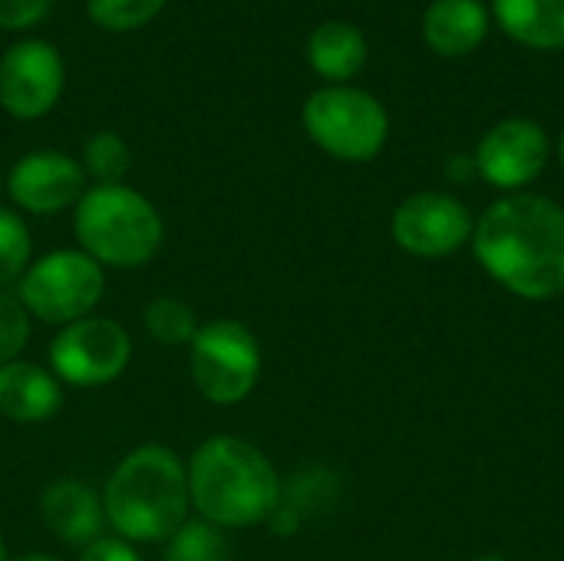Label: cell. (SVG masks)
<instances>
[{
    "mask_svg": "<svg viewBox=\"0 0 564 561\" xmlns=\"http://www.w3.org/2000/svg\"><path fill=\"white\" fill-rule=\"evenodd\" d=\"M188 496L198 519L218 529H245L278 513L281 479L254 443L212 436L192 453Z\"/></svg>",
    "mask_w": 564,
    "mask_h": 561,
    "instance_id": "cell-2",
    "label": "cell"
},
{
    "mask_svg": "<svg viewBox=\"0 0 564 561\" xmlns=\"http://www.w3.org/2000/svg\"><path fill=\"white\" fill-rule=\"evenodd\" d=\"M469 208L446 192H416L393 212V241L416 258H446L473 241Z\"/></svg>",
    "mask_w": 564,
    "mask_h": 561,
    "instance_id": "cell-9",
    "label": "cell"
},
{
    "mask_svg": "<svg viewBox=\"0 0 564 561\" xmlns=\"http://www.w3.org/2000/svg\"><path fill=\"white\" fill-rule=\"evenodd\" d=\"M307 136L340 162H370L390 136L383 103L354 86H324L304 103Z\"/></svg>",
    "mask_w": 564,
    "mask_h": 561,
    "instance_id": "cell-5",
    "label": "cell"
},
{
    "mask_svg": "<svg viewBox=\"0 0 564 561\" xmlns=\"http://www.w3.org/2000/svg\"><path fill=\"white\" fill-rule=\"evenodd\" d=\"M17 561H59V559H53L50 552H30V555H20Z\"/></svg>",
    "mask_w": 564,
    "mask_h": 561,
    "instance_id": "cell-27",
    "label": "cell"
},
{
    "mask_svg": "<svg viewBox=\"0 0 564 561\" xmlns=\"http://www.w3.org/2000/svg\"><path fill=\"white\" fill-rule=\"evenodd\" d=\"M473 255L482 271L522 301L564 294V208L532 192L492 202L473 228Z\"/></svg>",
    "mask_w": 564,
    "mask_h": 561,
    "instance_id": "cell-1",
    "label": "cell"
},
{
    "mask_svg": "<svg viewBox=\"0 0 564 561\" xmlns=\"http://www.w3.org/2000/svg\"><path fill=\"white\" fill-rule=\"evenodd\" d=\"M228 555L225 529L205 519H188L165 546V561H228Z\"/></svg>",
    "mask_w": 564,
    "mask_h": 561,
    "instance_id": "cell-19",
    "label": "cell"
},
{
    "mask_svg": "<svg viewBox=\"0 0 564 561\" xmlns=\"http://www.w3.org/2000/svg\"><path fill=\"white\" fill-rule=\"evenodd\" d=\"M73 231L102 268H139L162 248V215L129 185H96L76 202Z\"/></svg>",
    "mask_w": 564,
    "mask_h": 561,
    "instance_id": "cell-4",
    "label": "cell"
},
{
    "mask_svg": "<svg viewBox=\"0 0 564 561\" xmlns=\"http://www.w3.org/2000/svg\"><path fill=\"white\" fill-rule=\"evenodd\" d=\"M129 162V145L116 132H96L83 145V172H89L99 185H122Z\"/></svg>",
    "mask_w": 564,
    "mask_h": 561,
    "instance_id": "cell-20",
    "label": "cell"
},
{
    "mask_svg": "<svg viewBox=\"0 0 564 561\" xmlns=\"http://www.w3.org/2000/svg\"><path fill=\"white\" fill-rule=\"evenodd\" d=\"M40 513L46 529L66 546H93L102 539V499L79 479H56L43 489Z\"/></svg>",
    "mask_w": 564,
    "mask_h": 561,
    "instance_id": "cell-13",
    "label": "cell"
},
{
    "mask_svg": "<svg viewBox=\"0 0 564 561\" xmlns=\"http://www.w3.org/2000/svg\"><path fill=\"white\" fill-rule=\"evenodd\" d=\"M30 231L20 222V215L0 208V288L23 278V271L30 268Z\"/></svg>",
    "mask_w": 564,
    "mask_h": 561,
    "instance_id": "cell-22",
    "label": "cell"
},
{
    "mask_svg": "<svg viewBox=\"0 0 564 561\" xmlns=\"http://www.w3.org/2000/svg\"><path fill=\"white\" fill-rule=\"evenodd\" d=\"M132 360V341L122 324L109 317H83L59 327L50 344L53 377L73 387L112 384Z\"/></svg>",
    "mask_w": 564,
    "mask_h": 561,
    "instance_id": "cell-8",
    "label": "cell"
},
{
    "mask_svg": "<svg viewBox=\"0 0 564 561\" xmlns=\"http://www.w3.org/2000/svg\"><path fill=\"white\" fill-rule=\"evenodd\" d=\"M79 561H142L139 552L132 549V542L119 539V536H102L96 539L93 546L83 549V559Z\"/></svg>",
    "mask_w": 564,
    "mask_h": 561,
    "instance_id": "cell-25",
    "label": "cell"
},
{
    "mask_svg": "<svg viewBox=\"0 0 564 561\" xmlns=\"http://www.w3.org/2000/svg\"><path fill=\"white\" fill-rule=\"evenodd\" d=\"M0 561H7V546H3V539H0Z\"/></svg>",
    "mask_w": 564,
    "mask_h": 561,
    "instance_id": "cell-30",
    "label": "cell"
},
{
    "mask_svg": "<svg viewBox=\"0 0 564 561\" xmlns=\"http://www.w3.org/2000/svg\"><path fill=\"white\" fill-rule=\"evenodd\" d=\"M63 403L59 380L26 360H10L0 367V413L13 423H43Z\"/></svg>",
    "mask_w": 564,
    "mask_h": 561,
    "instance_id": "cell-14",
    "label": "cell"
},
{
    "mask_svg": "<svg viewBox=\"0 0 564 561\" xmlns=\"http://www.w3.org/2000/svg\"><path fill=\"white\" fill-rule=\"evenodd\" d=\"M0 188H3V175H0Z\"/></svg>",
    "mask_w": 564,
    "mask_h": 561,
    "instance_id": "cell-31",
    "label": "cell"
},
{
    "mask_svg": "<svg viewBox=\"0 0 564 561\" xmlns=\"http://www.w3.org/2000/svg\"><path fill=\"white\" fill-rule=\"evenodd\" d=\"M192 380L198 393L215 407L241 403L261 377V344L241 321L218 317L202 324L188 344Z\"/></svg>",
    "mask_w": 564,
    "mask_h": 561,
    "instance_id": "cell-7",
    "label": "cell"
},
{
    "mask_svg": "<svg viewBox=\"0 0 564 561\" xmlns=\"http://www.w3.org/2000/svg\"><path fill=\"white\" fill-rule=\"evenodd\" d=\"M106 291L102 265H96L86 251H53L33 261L17 288V301L30 317L66 327L73 321L89 317Z\"/></svg>",
    "mask_w": 564,
    "mask_h": 561,
    "instance_id": "cell-6",
    "label": "cell"
},
{
    "mask_svg": "<svg viewBox=\"0 0 564 561\" xmlns=\"http://www.w3.org/2000/svg\"><path fill=\"white\" fill-rule=\"evenodd\" d=\"M499 26L529 50H562L564 0H492Z\"/></svg>",
    "mask_w": 564,
    "mask_h": 561,
    "instance_id": "cell-16",
    "label": "cell"
},
{
    "mask_svg": "<svg viewBox=\"0 0 564 561\" xmlns=\"http://www.w3.org/2000/svg\"><path fill=\"white\" fill-rule=\"evenodd\" d=\"M63 93V56L46 40H20L0 56V106L17 119L46 116Z\"/></svg>",
    "mask_w": 564,
    "mask_h": 561,
    "instance_id": "cell-11",
    "label": "cell"
},
{
    "mask_svg": "<svg viewBox=\"0 0 564 561\" xmlns=\"http://www.w3.org/2000/svg\"><path fill=\"white\" fill-rule=\"evenodd\" d=\"M162 7L165 0H86L93 23L102 30H116V33L149 23L152 17H159Z\"/></svg>",
    "mask_w": 564,
    "mask_h": 561,
    "instance_id": "cell-21",
    "label": "cell"
},
{
    "mask_svg": "<svg viewBox=\"0 0 564 561\" xmlns=\"http://www.w3.org/2000/svg\"><path fill=\"white\" fill-rule=\"evenodd\" d=\"M7 192L20 208L33 215H53L83 198L86 172L63 152H30L10 169Z\"/></svg>",
    "mask_w": 564,
    "mask_h": 561,
    "instance_id": "cell-12",
    "label": "cell"
},
{
    "mask_svg": "<svg viewBox=\"0 0 564 561\" xmlns=\"http://www.w3.org/2000/svg\"><path fill=\"white\" fill-rule=\"evenodd\" d=\"M558 162H562V169H564V129H562V136H558Z\"/></svg>",
    "mask_w": 564,
    "mask_h": 561,
    "instance_id": "cell-28",
    "label": "cell"
},
{
    "mask_svg": "<svg viewBox=\"0 0 564 561\" xmlns=\"http://www.w3.org/2000/svg\"><path fill=\"white\" fill-rule=\"evenodd\" d=\"M552 145L539 122L502 119L476 145V172L502 192H519L532 185L549 165Z\"/></svg>",
    "mask_w": 564,
    "mask_h": 561,
    "instance_id": "cell-10",
    "label": "cell"
},
{
    "mask_svg": "<svg viewBox=\"0 0 564 561\" xmlns=\"http://www.w3.org/2000/svg\"><path fill=\"white\" fill-rule=\"evenodd\" d=\"M30 341V314L26 308L10 298V294H0V367L17 360V354L26 347Z\"/></svg>",
    "mask_w": 564,
    "mask_h": 561,
    "instance_id": "cell-23",
    "label": "cell"
},
{
    "mask_svg": "<svg viewBox=\"0 0 564 561\" xmlns=\"http://www.w3.org/2000/svg\"><path fill=\"white\" fill-rule=\"evenodd\" d=\"M145 331L152 341L165 344V347H182V344H192L195 334H198V321H195V311L178 301V298H155L145 304Z\"/></svg>",
    "mask_w": 564,
    "mask_h": 561,
    "instance_id": "cell-18",
    "label": "cell"
},
{
    "mask_svg": "<svg viewBox=\"0 0 564 561\" xmlns=\"http://www.w3.org/2000/svg\"><path fill=\"white\" fill-rule=\"evenodd\" d=\"M446 175H449L453 182H469L473 175H479V172H476V159H466V155H456V159H449V165H446Z\"/></svg>",
    "mask_w": 564,
    "mask_h": 561,
    "instance_id": "cell-26",
    "label": "cell"
},
{
    "mask_svg": "<svg viewBox=\"0 0 564 561\" xmlns=\"http://www.w3.org/2000/svg\"><path fill=\"white\" fill-rule=\"evenodd\" d=\"M473 561H506V559H499V555H482V559H473Z\"/></svg>",
    "mask_w": 564,
    "mask_h": 561,
    "instance_id": "cell-29",
    "label": "cell"
},
{
    "mask_svg": "<svg viewBox=\"0 0 564 561\" xmlns=\"http://www.w3.org/2000/svg\"><path fill=\"white\" fill-rule=\"evenodd\" d=\"M188 470L159 443L132 450L102 493L106 522L126 542H169L188 522Z\"/></svg>",
    "mask_w": 564,
    "mask_h": 561,
    "instance_id": "cell-3",
    "label": "cell"
},
{
    "mask_svg": "<svg viewBox=\"0 0 564 561\" xmlns=\"http://www.w3.org/2000/svg\"><path fill=\"white\" fill-rule=\"evenodd\" d=\"M489 33V10L482 0H433L423 17V40L443 56L473 53Z\"/></svg>",
    "mask_w": 564,
    "mask_h": 561,
    "instance_id": "cell-15",
    "label": "cell"
},
{
    "mask_svg": "<svg viewBox=\"0 0 564 561\" xmlns=\"http://www.w3.org/2000/svg\"><path fill=\"white\" fill-rule=\"evenodd\" d=\"M307 60L314 73H321L330 83H344L357 76L367 63V40L364 33L347 20H327L321 23L307 40Z\"/></svg>",
    "mask_w": 564,
    "mask_h": 561,
    "instance_id": "cell-17",
    "label": "cell"
},
{
    "mask_svg": "<svg viewBox=\"0 0 564 561\" xmlns=\"http://www.w3.org/2000/svg\"><path fill=\"white\" fill-rule=\"evenodd\" d=\"M53 0H0V30H26L50 13Z\"/></svg>",
    "mask_w": 564,
    "mask_h": 561,
    "instance_id": "cell-24",
    "label": "cell"
}]
</instances>
